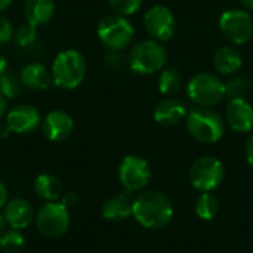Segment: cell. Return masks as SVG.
<instances>
[{"instance_id": "obj_1", "label": "cell", "mask_w": 253, "mask_h": 253, "mask_svg": "<svg viewBox=\"0 0 253 253\" xmlns=\"http://www.w3.org/2000/svg\"><path fill=\"white\" fill-rule=\"evenodd\" d=\"M132 216L147 230H162L173 218L172 202L160 191L147 190L132 202Z\"/></svg>"}, {"instance_id": "obj_2", "label": "cell", "mask_w": 253, "mask_h": 253, "mask_svg": "<svg viewBox=\"0 0 253 253\" xmlns=\"http://www.w3.org/2000/svg\"><path fill=\"white\" fill-rule=\"evenodd\" d=\"M87 71V64L84 56L76 49H65L59 52L50 67L52 83L64 90H71L79 87Z\"/></svg>"}, {"instance_id": "obj_3", "label": "cell", "mask_w": 253, "mask_h": 253, "mask_svg": "<svg viewBox=\"0 0 253 253\" xmlns=\"http://www.w3.org/2000/svg\"><path fill=\"white\" fill-rule=\"evenodd\" d=\"M185 122L188 133L202 144H216L225 135V119L209 107H197L188 111Z\"/></svg>"}, {"instance_id": "obj_4", "label": "cell", "mask_w": 253, "mask_h": 253, "mask_svg": "<svg viewBox=\"0 0 253 253\" xmlns=\"http://www.w3.org/2000/svg\"><path fill=\"white\" fill-rule=\"evenodd\" d=\"M129 67L133 73L150 76L162 71L168 64V50L162 42L147 39L138 42L129 52Z\"/></svg>"}, {"instance_id": "obj_5", "label": "cell", "mask_w": 253, "mask_h": 253, "mask_svg": "<svg viewBox=\"0 0 253 253\" xmlns=\"http://www.w3.org/2000/svg\"><path fill=\"white\" fill-rule=\"evenodd\" d=\"M96 36L107 49L113 52H120L132 43L135 28L126 16L111 13L104 16L98 22Z\"/></svg>"}, {"instance_id": "obj_6", "label": "cell", "mask_w": 253, "mask_h": 253, "mask_svg": "<svg viewBox=\"0 0 253 253\" xmlns=\"http://www.w3.org/2000/svg\"><path fill=\"white\" fill-rule=\"evenodd\" d=\"M187 95L197 107H213L225 98V83L213 73H197L187 83Z\"/></svg>"}, {"instance_id": "obj_7", "label": "cell", "mask_w": 253, "mask_h": 253, "mask_svg": "<svg viewBox=\"0 0 253 253\" xmlns=\"http://www.w3.org/2000/svg\"><path fill=\"white\" fill-rule=\"evenodd\" d=\"M225 176L222 162L212 156L199 157L190 168V182L200 193H212L216 190Z\"/></svg>"}, {"instance_id": "obj_8", "label": "cell", "mask_w": 253, "mask_h": 253, "mask_svg": "<svg viewBox=\"0 0 253 253\" xmlns=\"http://www.w3.org/2000/svg\"><path fill=\"white\" fill-rule=\"evenodd\" d=\"M34 221L40 234L55 239L67 233L70 227V212L62 202H47L39 209Z\"/></svg>"}, {"instance_id": "obj_9", "label": "cell", "mask_w": 253, "mask_h": 253, "mask_svg": "<svg viewBox=\"0 0 253 253\" xmlns=\"http://www.w3.org/2000/svg\"><path fill=\"white\" fill-rule=\"evenodd\" d=\"M219 30L233 44H246L253 37V18L248 10L228 9L219 16Z\"/></svg>"}, {"instance_id": "obj_10", "label": "cell", "mask_w": 253, "mask_h": 253, "mask_svg": "<svg viewBox=\"0 0 253 253\" xmlns=\"http://www.w3.org/2000/svg\"><path fill=\"white\" fill-rule=\"evenodd\" d=\"M119 179L127 193L141 191L151 181V166L144 157L129 154L119 166Z\"/></svg>"}, {"instance_id": "obj_11", "label": "cell", "mask_w": 253, "mask_h": 253, "mask_svg": "<svg viewBox=\"0 0 253 253\" xmlns=\"http://www.w3.org/2000/svg\"><path fill=\"white\" fill-rule=\"evenodd\" d=\"M144 28L151 39L163 43L175 36L176 19L168 6L154 4L144 15Z\"/></svg>"}, {"instance_id": "obj_12", "label": "cell", "mask_w": 253, "mask_h": 253, "mask_svg": "<svg viewBox=\"0 0 253 253\" xmlns=\"http://www.w3.org/2000/svg\"><path fill=\"white\" fill-rule=\"evenodd\" d=\"M4 119L9 130L16 135H28L42 125V117L39 110L27 104L10 108L6 113Z\"/></svg>"}, {"instance_id": "obj_13", "label": "cell", "mask_w": 253, "mask_h": 253, "mask_svg": "<svg viewBox=\"0 0 253 253\" xmlns=\"http://www.w3.org/2000/svg\"><path fill=\"white\" fill-rule=\"evenodd\" d=\"M42 132L43 135L52 141V142H62L68 139L74 129V122L70 114L65 111H50L46 114L44 119H42Z\"/></svg>"}, {"instance_id": "obj_14", "label": "cell", "mask_w": 253, "mask_h": 253, "mask_svg": "<svg viewBox=\"0 0 253 253\" xmlns=\"http://www.w3.org/2000/svg\"><path fill=\"white\" fill-rule=\"evenodd\" d=\"M225 123L237 133H249L253 129V107L248 99H230L225 108Z\"/></svg>"}, {"instance_id": "obj_15", "label": "cell", "mask_w": 253, "mask_h": 253, "mask_svg": "<svg viewBox=\"0 0 253 253\" xmlns=\"http://www.w3.org/2000/svg\"><path fill=\"white\" fill-rule=\"evenodd\" d=\"M188 110L184 101L175 96H166L159 101L153 110V119L162 126H176L187 119Z\"/></svg>"}, {"instance_id": "obj_16", "label": "cell", "mask_w": 253, "mask_h": 253, "mask_svg": "<svg viewBox=\"0 0 253 253\" xmlns=\"http://www.w3.org/2000/svg\"><path fill=\"white\" fill-rule=\"evenodd\" d=\"M4 219L13 230H24L36 219L33 205L25 199H12L4 205Z\"/></svg>"}, {"instance_id": "obj_17", "label": "cell", "mask_w": 253, "mask_h": 253, "mask_svg": "<svg viewBox=\"0 0 253 253\" xmlns=\"http://www.w3.org/2000/svg\"><path fill=\"white\" fill-rule=\"evenodd\" d=\"M243 65V55L234 46H222L213 55V67L222 76L236 74Z\"/></svg>"}, {"instance_id": "obj_18", "label": "cell", "mask_w": 253, "mask_h": 253, "mask_svg": "<svg viewBox=\"0 0 253 253\" xmlns=\"http://www.w3.org/2000/svg\"><path fill=\"white\" fill-rule=\"evenodd\" d=\"M21 83L22 86L31 90H46L52 84L50 71L39 62L27 64L21 70Z\"/></svg>"}, {"instance_id": "obj_19", "label": "cell", "mask_w": 253, "mask_h": 253, "mask_svg": "<svg viewBox=\"0 0 253 253\" xmlns=\"http://www.w3.org/2000/svg\"><path fill=\"white\" fill-rule=\"evenodd\" d=\"M55 13V1L53 0H25L24 3V15L27 22L39 27L47 24Z\"/></svg>"}, {"instance_id": "obj_20", "label": "cell", "mask_w": 253, "mask_h": 253, "mask_svg": "<svg viewBox=\"0 0 253 253\" xmlns=\"http://www.w3.org/2000/svg\"><path fill=\"white\" fill-rule=\"evenodd\" d=\"M132 202L127 194L110 197L102 206V216L113 222H120L132 216Z\"/></svg>"}, {"instance_id": "obj_21", "label": "cell", "mask_w": 253, "mask_h": 253, "mask_svg": "<svg viewBox=\"0 0 253 253\" xmlns=\"http://www.w3.org/2000/svg\"><path fill=\"white\" fill-rule=\"evenodd\" d=\"M157 86H159V90L163 95L173 96V95H176L182 89V86H184V76L179 71V68L175 67V65L165 67L160 71V74H159Z\"/></svg>"}, {"instance_id": "obj_22", "label": "cell", "mask_w": 253, "mask_h": 253, "mask_svg": "<svg viewBox=\"0 0 253 253\" xmlns=\"http://www.w3.org/2000/svg\"><path fill=\"white\" fill-rule=\"evenodd\" d=\"M34 191L43 200L58 202V199L61 197L62 188H61V182L56 176H53L50 173H42L34 181Z\"/></svg>"}, {"instance_id": "obj_23", "label": "cell", "mask_w": 253, "mask_h": 253, "mask_svg": "<svg viewBox=\"0 0 253 253\" xmlns=\"http://www.w3.org/2000/svg\"><path fill=\"white\" fill-rule=\"evenodd\" d=\"M196 213L203 221H212L219 212V200L212 193H202L194 205Z\"/></svg>"}, {"instance_id": "obj_24", "label": "cell", "mask_w": 253, "mask_h": 253, "mask_svg": "<svg viewBox=\"0 0 253 253\" xmlns=\"http://www.w3.org/2000/svg\"><path fill=\"white\" fill-rule=\"evenodd\" d=\"M252 82L246 76H236L225 83V96L230 99H248Z\"/></svg>"}, {"instance_id": "obj_25", "label": "cell", "mask_w": 253, "mask_h": 253, "mask_svg": "<svg viewBox=\"0 0 253 253\" xmlns=\"http://www.w3.org/2000/svg\"><path fill=\"white\" fill-rule=\"evenodd\" d=\"M25 246V237L18 230L4 231L0 236V249L4 253H19Z\"/></svg>"}, {"instance_id": "obj_26", "label": "cell", "mask_w": 253, "mask_h": 253, "mask_svg": "<svg viewBox=\"0 0 253 253\" xmlns=\"http://www.w3.org/2000/svg\"><path fill=\"white\" fill-rule=\"evenodd\" d=\"M21 79H18L13 74H7L4 73L3 76H0V93L6 98V99H13L19 95L21 92Z\"/></svg>"}, {"instance_id": "obj_27", "label": "cell", "mask_w": 253, "mask_h": 253, "mask_svg": "<svg viewBox=\"0 0 253 253\" xmlns=\"http://www.w3.org/2000/svg\"><path fill=\"white\" fill-rule=\"evenodd\" d=\"M15 42L18 46H30L36 42L37 39V27L30 24V22H25V24H21L16 30H15V36H13Z\"/></svg>"}, {"instance_id": "obj_28", "label": "cell", "mask_w": 253, "mask_h": 253, "mask_svg": "<svg viewBox=\"0 0 253 253\" xmlns=\"http://www.w3.org/2000/svg\"><path fill=\"white\" fill-rule=\"evenodd\" d=\"M107 1L116 13L123 16L136 13L144 3V0H107Z\"/></svg>"}, {"instance_id": "obj_29", "label": "cell", "mask_w": 253, "mask_h": 253, "mask_svg": "<svg viewBox=\"0 0 253 253\" xmlns=\"http://www.w3.org/2000/svg\"><path fill=\"white\" fill-rule=\"evenodd\" d=\"M13 36H15V31H13L12 22L7 18L0 15V44L10 42L13 39Z\"/></svg>"}, {"instance_id": "obj_30", "label": "cell", "mask_w": 253, "mask_h": 253, "mask_svg": "<svg viewBox=\"0 0 253 253\" xmlns=\"http://www.w3.org/2000/svg\"><path fill=\"white\" fill-rule=\"evenodd\" d=\"M245 153H246V160L249 163V166L253 169V132L249 135L246 145H245Z\"/></svg>"}, {"instance_id": "obj_31", "label": "cell", "mask_w": 253, "mask_h": 253, "mask_svg": "<svg viewBox=\"0 0 253 253\" xmlns=\"http://www.w3.org/2000/svg\"><path fill=\"white\" fill-rule=\"evenodd\" d=\"M61 202H62L67 208H73V206L77 203V196H76L74 193H68V194H67Z\"/></svg>"}, {"instance_id": "obj_32", "label": "cell", "mask_w": 253, "mask_h": 253, "mask_svg": "<svg viewBox=\"0 0 253 253\" xmlns=\"http://www.w3.org/2000/svg\"><path fill=\"white\" fill-rule=\"evenodd\" d=\"M7 113V99L0 93V120L6 116Z\"/></svg>"}, {"instance_id": "obj_33", "label": "cell", "mask_w": 253, "mask_h": 253, "mask_svg": "<svg viewBox=\"0 0 253 253\" xmlns=\"http://www.w3.org/2000/svg\"><path fill=\"white\" fill-rule=\"evenodd\" d=\"M6 200H7V190H6V188H4V185L0 182V209H1V208H4Z\"/></svg>"}, {"instance_id": "obj_34", "label": "cell", "mask_w": 253, "mask_h": 253, "mask_svg": "<svg viewBox=\"0 0 253 253\" xmlns=\"http://www.w3.org/2000/svg\"><path fill=\"white\" fill-rule=\"evenodd\" d=\"M6 68H7V61L3 55H0V76L6 73Z\"/></svg>"}, {"instance_id": "obj_35", "label": "cell", "mask_w": 253, "mask_h": 253, "mask_svg": "<svg viewBox=\"0 0 253 253\" xmlns=\"http://www.w3.org/2000/svg\"><path fill=\"white\" fill-rule=\"evenodd\" d=\"M240 3L243 4V7H245L246 10L253 12V0H240Z\"/></svg>"}, {"instance_id": "obj_36", "label": "cell", "mask_w": 253, "mask_h": 253, "mask_svg": "<svg viewBox=\"0 0 253 253\" xmlns=\"http://www.w3.org/2000/svg\"><path fill=\"white\" fill-rule=\"evenodd\" d=\"M12 0H0V12H4L10 6Z\"/></svg>"}, {"instance_id": "obj_37", "label": "cell", "mask_w": 253, "mask_h": 253, "mask_svg": "<svg viewBox=\"0 0 253 253\" xmlns=\"http://www.w3.org/2000/svg\"><path fill=\"white\" fill-rule=\"evenodd\" d=\"M10 133V130H9V127L6 126V123L0 127V136H3V138H6L7 135Z\"/></svg>"}, {"instance_id": "obj_38", "label": "cell", "mask_w": 253, "mask_h": 253, "mask_svg": "<svg viewBox=\"0 0 253 253\" xmlns=\"http://www.w3.org/2000/svg\"><path fill=\"white\" fill-rule=\"evenodd\" d=\"M6 225H7V222H6L4 216H0V236L4 233V228H6Z\"/></svg>"}]
</instances>
